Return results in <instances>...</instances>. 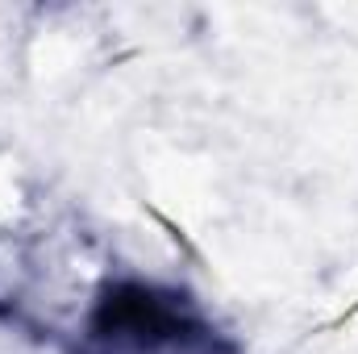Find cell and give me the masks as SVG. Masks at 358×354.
<instances>
[{
  "label": "cell",
  "mask_w": 358,
  "mask_h": 354,
  "mask_svg": "<svg viewBox=\"0 0 358 354\" xmlns=\"http://www.w3.org/2000/svg\"><path fill=\"white\" fill-rule=\"evenodd\" d=\"M76 354H238L204 309L155 279H113L92 300Z\"/></svg>",
  "instance_id": "6da1fadb"
}]
</instances>
